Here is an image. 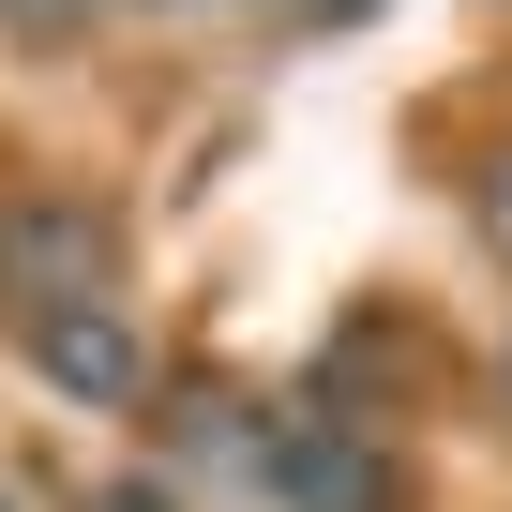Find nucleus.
<instances>
[{
  "label": "nucleus",
  "instance_id": "f03ea898",
  "mask_svg": "<svg viewBox=\"0 0 512 512\" xmlns=\"http://www.w3.org/2000/svg\"><path fill=\"white\" fill-rule=\"evenodd\" d=\"M256 482H272L287 512H392V452L347 422V407H302L256 437Z\"/></svg>",
  "mask_w": 512,
  "mask_h": 512
},
{
  "label": "nucleus",
  "instance_id": "f257e3e1",
  "mask_svg": "<svg viewBox=\"0 0 512 512\" xmlns=\"http://www.w3.org/2000/svg\"><path fill=\"white\" fill-rule=\"evenodd\" d=\"M0 287H16V317H106L121 302V211L16 196V211H0Z\"/></svg>",
  "mask_w": 512,
  "mask_h": 512
},
{
  "label": "nucleus",
  "instance_id": "39448f33",
  "mask_svg": "<svg viewBox=\"0 0 512 512\" xmlns=\"http://www.w3.org/2000/svg\"><path fill=\"white\" fill-rule=\"evenodd\" d=\"M91 512H181V497H166V482H151V467H121V482H106V497H91Z\"/></svg>",
  "mask_w": 512,
  "mask_h": 512
},
{
  "label": "nucleus",
  "instance_id": "7ed1b4c3",
  "mask_svg": "<svg viewBox=\"0 0 512 512\" xmlns=\"http://www.w3.org/2000/svg\"><path fill=\"white\" fill-rule=\"evenodd\" d=\"M16 332H31V377H61L76 407H136L151 392V347L121 317H16Z\"/></svg>",
  "mask_w": 512,
  "mask_h": 512
},
{
  "label": "nucleus",
  "instance_id": "423d86ee",
  "mask_svg": "<svg viewBox=\"0 0 512 512\" xmlns=\"http://www.w3.org/2000/svg\"><path fill=\"white\" fill-rule=\"evenodd\" d=\"M0 512H16V497H0Z\"/></svg>",
  "mask_w": 512,
  "mask_h": 512
},
{
  "label": "nucleus",
  "instance_id": "20e7f679",
  "mask_svg": "<svg viewBox=\"0 0 512 512\" xmlns=\"http://www.w3.org/2000/svg\"><path fill=\"white\" fill-rule=\"evenodd\" d=\"M482 241L512 256V151H482Z\"/></svg>",
  "mask_w": 512,
  "mask_h": 512
}]
</instances>
